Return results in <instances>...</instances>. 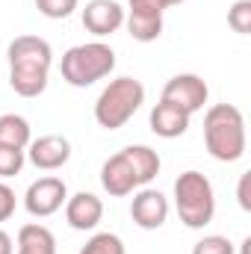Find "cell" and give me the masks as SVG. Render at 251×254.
Instances as JSON below:
<instances>
[{
	"label": "cell",
	"mask_w": 251,
	"mask_h": 254,
	"mask_svg": "<svg viewBox=\"0 0 251 254\" xmlns=\"http://www.w3.org/2000/svg\"><path fill=\"white\" fill-rule=\"evenodd\" d=\"M9 57V86L21 98H39L48 89V74L54 51L42 36H18L6 48Z\"/></svg>",
	"instance_id": "cell-1"
},
{
	"label": "cell",
	"mask_w": 251,
	"mask_h": 254,
	"mask_svg": "<svg viewBox=\"0 0 251 254\" xmlns=\"http://www.w3.org/2000/svg\"><path fill=\"white\" fill-rule=\"evenodd\" d=\"M204 145L219 163H237L246 154V119L234 104H213L207 110Z\"/></svg>",
	"instance_id": "cell-2"
},
{
	"label": "cell",
	"mask_w": 251,
	"mask_h": 254,
	"mask_svg": "<svg viewBox=\"0 0 251 254\" xmlns=\"http://www.w3.org/2000/svg\"><path fill=\"white\" fill-rule=\"evenodd\" d=\"M116 68V51L104 42H86V45H74L63 54V80L74 89H86L104 77H110Z\"/></svg>",
	"instance_id": "cell-3"
},
{
	"label": "cell",
	"mask_w": 251,
	"mask_h": 254,
	"mask_svg": "<svg viewBox=\"0 0 251 254\" xmlns=\"http://www.w3.org/2000/svg\"><path fill=\"white\" fill-rule=\"evenodd\" d=\"M145 104V86L136 77H116L95 101V122L104 130L125 127Z\"/></svg>",
	"instance_id": "cell-4"
},
{
	"label": "cell",
	"mask_w": 251,
	"mask_h": 254,
	"mask_svg": "<svg viewBox=\"0 0 251 254\" xmlns=\"http://www.w3.org/2000/svg\"><path fill=\"white\" fill-rule=\"evenodd\" d=\"M175 207L187 228H192V231L207 228L216 216V192H213L210 178L195 169L184 172L175 181Z\"/></svg>",
	"instance_id": "cell-5"
},
{
	"label": "cell",
	"mask_w": 251,
	"mask_h": 254,
	"mask_svg": "<svg viewBox=\"0 0 251 254\" xmlns=\"http://www.w3.org/2000/svg\"><path fill=\"white\" fill-rule=\"evenodd\" d=\"M65 201H68V187H65L63 178H54V175L33 181V184L27 187V192H24V207H27V213L36 216V219L54 216L57 210L65 207Z\"/></svg>",
	"instance_id": "cell-6"
},
{
	"label": "cell",
	"mask_w": 251,
	"mask_h": 254,
	"mask_svg": "<svg viewBox=\"0 0 251 254\" xmlns=\"http://www.w3.org/2000/svg\"><path fill=\"white\" fill-rule=\"evenodd\" d=\"M127 6H130L125 12L127 33L136 42H157L160 33H163L166 3L163 0H127Z\"/></svg>",
	"instance_id": "cell-7"
},
{
	"label": "cell",
	"mask_w": 251,
	"mask_h": 254,
	"mask_svg": "<svg viewBox=\"0 0 251 254\" xmlns=\"http://www.w3.org/2000/svg\"><path fill=\"white\" fill-rule=\"evenodd\" d=\"M207 98H210V89H207V83L198 74H175L163 86V98L160 101H169V104L181 107L184 113L195 116L198 110H204Z\"/></svg>",
	"instance_id": "cell-8"
},
{
	"label": "cell",
	"mask_w": 251,
	"mask_h": 254,
	"mask_svg": "<svg viewBox=\"0 0 251 254\" xmlns=\"http://www.w3.org/2000/svg\"><path fill=\"white\" fill-rule=\"evenodd\" d=\"M130 219L142 228V231H157L166 225L169 219V198L160 190L142 187L130 201Z\"/></svg>",
	"instance_id": "cell-9"
},
{
	"label": "cell",
	"mask_w": 251,
	"mask_h": 254,
	"mask_svg": "<svg viewBox=\"0 0 251 254\" xmlns=\"http://www.w3.org/2000/svg\"><path fill=\"white\" fill-rule=\"evenodd\" d=\"M27 148H30L27 151V160L36 169H42V172H57V169H63L65 163L71 160V142L65 136H60V133L39 136Z\"/></svg>",
	"instance_id": "cell-10"
},
{
	"label": "cell",
	"mask_w": 251,
	"mask_h": 254,
	"mask_svg": "<svg viewBox=\"0 0 251 254\" xmlns=\"http://www.w3.org/2000/svg\"><path fill=\"white\" fill-rule=\"evenodd\" d=\"M83 27L98 39L119 33L125 27L122 3H116V0H89L86 9H83Z\"/></svg>",
	"instance_id": "cell-11"
},
{
	"label": "cell",
	"mask_w": 251,
	"mask_h": 254,
	"mask_svg": "<svg viewBox=\"0 0 251 254\" xmlns=\"http://www.w3.org/2000/svg\"><path fill=\"white\" fill-rule=\"evenodd\" d=\"M101 187L110 192L113 198H125L133 190H139V181H136V172L130 166L125 151L113 154L104 166H101Z\"/></svg>",
	"instance_id": "cell-12"
},
{
	"label": "cell",
	"mask_w": 251,
	"mask_h": 254,
	"mask_svg": "<svg viewBox=\"0 0 251 254\" xmlns=\"http://www.w3.org/2000/svg\"><path fill=\"white\" fill-rule=\"evenodd\" d=\"M104 219V201L95 192H77L65 201V222L74 231H95Z\"/></svg>",
	"instance_id": "cell-13"
},
{
	"label": "cell",
	"mask_w": 251,
	"mask_h": 254,
	"mask_svg": "<svg viewBox=\"0 0 251 254\" xmlns=\"http://www.w3.org/2000/svg\"><path fill=\"white\" fill-rule=\"evenodd\" d=\"M189 113H184L181 107L169 104V101H160L154 110H151V130L160 136V139H178L184 136L189 127Z\"/></svg>",
	"instance_id": "cell-14"
},
{
	"label": "cell",
	"mask_w": 251,
	"mask_h": 254,
	"mask_svg": "<svg viewBox=\"0 0 251 254\" xmlns=\"http://www.w3.org/2000/svg\"><path fill=\"white\" fill-rule=\"evenodd\" d=\"M18 252L15 254H57V240L54 234L39 225V222H30L18 231Z\"/></svg>",
	"instance_id": "cell-15"
},
{
	"label": "cell",
	"mask_w": 251,
	"mask_h": 254,
	"mask_svg": "<svg viewBox=\"0 0 251 254\" xmlns=\"http://www.w3.org/2000/svg\"><path fill=\"white\" fill-rule=\"evenodd\" d=\"M125 154H127V160H130V166H133V172H136L139 187H148L160 175L163 160H160V154L154 148H148V145H127Z\"/></svg>",
	"instance_id": "cell-16"
},
{
	"label": "cell",
	"mask_w": 251,
	"mask_h": 254,
	"mask_svg": "<svg viewBox=\"0 0 251 254\" xmlns=\"http://www.w3.org/2000/svg\"><path fill=\"white\" fill-rule=\"evenodd\" d=\"M30 142H33V133H30V122L24 116H15V113L0 116V145L27 148Z\"/></svg>",
	"instance_id": "cell-17"
},
{
	"label": "cell",
	"mask_w": 251,
	"mask_h": 254,
	"mask_svg": "<svg viewBox=\"0 0 251 254\" xmlns=\"http://www.w3.org/2000/svg\"><path fill=\"white\" fill-rule=\"evenodd\" d=\"M80 254H127L122 237L104 231V234H95L92 240H86V246L80 249Z\"/></svg>",
	"instance_id": "cell-18"
},
{
	"label": "cell",
	"mask_w": 251,
	"mask_h": 254,
	"mask_svg": "<svg viewBox=\"0 0 251 254\" xmlns=\"http://www.w3.org/2000/svg\"><path fill=\"white\" fill-rule=\"evenodd\" d=\"M27 163V151L24 148H12V145H0V181L21 175Z\"/></svg>",
	"instance_id": "cell-19"
},
{
	"label": "cell",
	"mask_w": 251,
	"mask_h": 254,
	"mask_svg": "<svg viewBox=\"0 0 251 254\" xmlns=\"http://www.w3.org/2000/svg\"><path fill=\"white\" fill-rule=\"evenodd\" d=\"M228 24H231L234 33L249 36L251 33V0H237V3L228 9Z\"/></svg>",
	"instance_id": "cell-20"
},
{
	"label": "cell",
	"mask_w": 251,
	"mask_h": 254,
	"mask_svg": "<svg viewBox=\"0 0 251 254\" xmlns=\"http://www.w3.org/2000/svg\"><path fill=\"white\" fill-rule=\"evenodd\" d=\"M36 9L51 21H63L77 9V0H36Z\"/></svg>",
	"instance_id": "cell-21"
},
{
	"label": "cell",
	"mask_w": 251,
	"mask_h": 254,
	"mask_svg": "<svg viewBox=\"0 0 251 254\" xmlns=\"http://www.w3.org/2000/svg\"><path fill=\"white\" fill-rule=\"evenodd\" d=\"M192 254H234V243L228 237H219V234H210L204 240L195 243Z\"/></svg>",
	"instance_id": "cell-22"
},
{
	"label": "cell",
	"mask_w": 251,
	"mask_h": 254,
	"mask_svg": "<svg viewBox=\"0 0 251 254\" xmlns=\"http://www.w3.org/2000/svg\"><path fill=\"white\" fill-rule=\"evenodd\" d=\"M15 207H18V195L9 184L0 181V222H9L15 216Z\"/></svg>",
	"instance_id": "cell-23"
},
{
	"label": "cell",
	"mask_w": 251,
	"mask_h": 254,
	"mask_svg": "<svg viewBox=\"0 0 251 254\" xmlns=\"http://www.w3.org/2000/svg\"><path fill=\"white\" fill-rule=\"evenodd\" d=\"M249 187H251V172H246V175L240 178V187H237V198H240V207H243V210H251Z\"/></svg>",
	"instance_id": "cell-24"
},
{
	"label": "cell",
	"mask_w": 251,
	"mask_h": 254,
	"mask_svg": "<svg viewBox=\"0 0 251 254\" xmlns=\"http://www.w3.org/2000/svg\"><path fill=\"white\" fill-rule=\"evenodd\" d=\"M0 254H15V246H12V237L6 231H0Z\"/></svg>",
	"instance_id": "cell-25"
},
{
	"label": "cell",
	"mask_w": 251,
	"mask_h": 254,
	"mask_svg": "<svg viewBox=\"0 0 251 254\" xmlns=\"http://www.w3.org/2000/svg\"><path fill=\"white\" fill-rule=\"evenodd\" d=\"M163 3H166V9H169V6H178V3H184V0H163Z\"/></svg>",
	"instance_id": "cell-26"
}]
</instances>
